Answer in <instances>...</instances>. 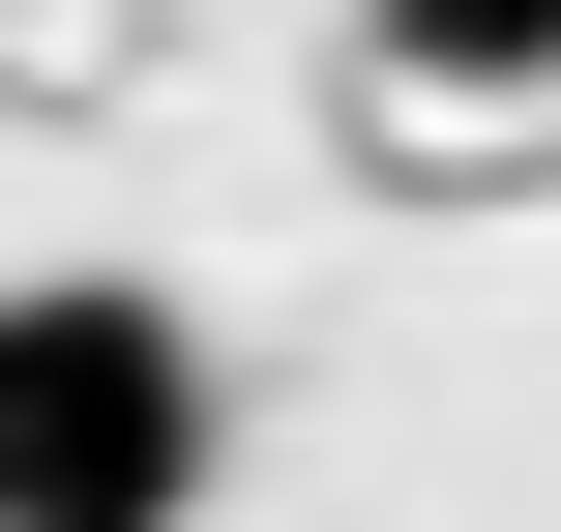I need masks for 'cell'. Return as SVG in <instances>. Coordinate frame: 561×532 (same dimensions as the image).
<instances>
[{
	"label": "cell",
	"mask_w": 561,
	"mask_h": 532,
	"mask_svg": "<svg viewBox=\"0 0 561 532\" xmlns=\"http://www.w3.org/2000/svg\"><path fill=\"white\" fill-rule=\"evenodd\" d=\"M355 30H385L414 89H473V118H503V89H561V0H355Z\"/></svg>",
	"instance_id": "cell-2"
},
{
	"label": "cell",
	"mask_w": 561,
	"mask_h": 532,
	"mask_svg": "<svg viewBox=\"0 0 561 532\" xmlns=\"http://www.w3.org/2000/svg\"><path fill=\"white\" fill-rule=\"evenodd\" d=\"M237 503V385L148 267H30L0 296V532H207Z\"/></svg>",
	"instance_id": "cell-1"
}]
</instances>
